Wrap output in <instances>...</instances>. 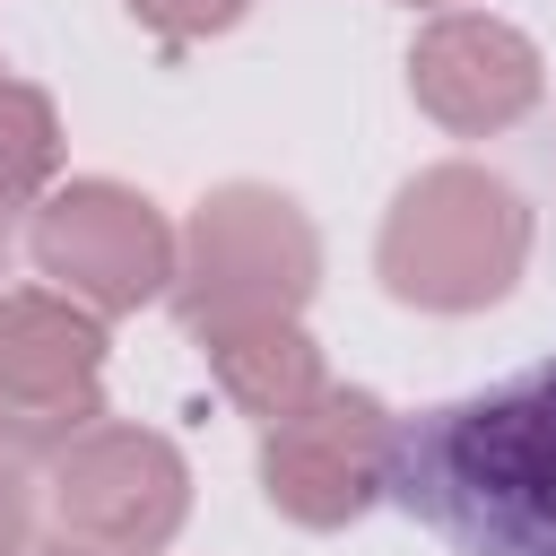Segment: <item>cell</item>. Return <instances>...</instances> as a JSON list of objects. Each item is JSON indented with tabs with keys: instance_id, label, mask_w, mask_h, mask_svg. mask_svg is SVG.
Returning a JSON list of instances; mask_svg holds the SVG:
<instances>
[{
	"instance_id": "obj_13",
	"label": "cell",
	"mask_w": 556,
	"mask_h": 556,
	"mask_svg": "<svg viewBox=\"0 0 556 556\" xmlns=\"http://www.w3.org/2000/svg\"><path fill=\"white\" fill-rule=\"evenodd\" d=\"M35 556H130V547H87V539H52V547H35Z\"/></svg>"
},
{
	"instance_id": "obj_12",
	"label": "cell",
	"mask_w": 556,
	"mask_h": 556,
	"mask_svg": "<svg viewBox=\"0 0 556 556\" xmlns=\"http://www.w3.org/2000/svg\"><path fill=\"white\" fill-rule=\"evenodd\" d=\"M0 556H35V486L17 452H0Z\"/></svg>"
},
{
	"instance_id": "obj_6",
	"label": "cell",
	"mask_w": 556,
	"mask_h": 556,
	"mask_svg": "<svg viewBox=\"0 0 556 556\" xmlns=\"http://www.w3.org/2000/svg\"><path fill=\"white\" fill-rule=\"evenodd\" d=\"M400 426L391 400L330 382L321 400H304L287 426L261 434V495L269 513H287L295 530H348L391 495V460H400Z\"/></svg>"
},
{
	"instance_id": "obj_7",
	"label": "cell",
	"mask_w": 556,
	"mask_h": 556,
	"mask_svg": "<svg viewBox=\"0 0 556 556\" xmlns=\"http://www.w3.org/2000/svg\"><path fill=\"white\" fill-rule=\"evenodd\" d=\"M52 521L61 539H87V547H130V556H156L174 547V530L191 521V460L156 434V426H87L70 452H52Z\"/></svg>"
},
{
	"instance_id": "obj_2",
	"label": "cell",
	"mask_w": 556,
	"mask_h": 556,
	"mask_svg": "<svg viewBox=\"0 0 556 556\" xmlns=\"http://www.w3.org/2000/svg\"><path fill=\"white\" fill-rule=\"evenodd\" d=\"M521 261H530V200L469 156L408 174L374 243L382 295L417 313H486L521 287Z\"/></svg>"
},
{
	"instance_id": "obj_15",
	"label": "cell",
	"mask_w": 556,
	"mask_h": 556,
	"mask_svg": "<svg viewBox=\"0 0 556 556\" xmlns=\"http://www.w3.org/2000/svg\"><path fill=\"white\" fill-rule=\"evenodd\" d=\"M0 261H9V243H0Z\"/></svg>"
},
{
	"instance_id": "obj_8",
	"label": "cell",
	"mask_w": 556,
	"mask_h": 556,
	"mask_svg": "<svg viewBox=\"0 0 556 556\" xmlns=\"http://www.w3.org/2000/svg\"><path fill=\"white\" fill-rule=\"evenodd\" d=\"M408 96L452 139H486V130H513L547 96V61L495 9H434L408 43Z\"/></svg>"
},
{
	"instance_id": "obj_5",
	"label": "cell",
	"mask_w": 556,
	"mask_h": 556,
	"mask_svg": "<svg viewBox=\"0 0 556 556\" xmlns=\"http://www.w3.org/2000/svg\"><path fill=\"white\" fill-rule=\"evenodd\" d=\"M104 426V313L61 287H0V452L52 460Z\"/></svg>"
},
{
	"instance_id": "obj_11",
	"label": "cell",
	"mask_w": 556,
	"mask_h": 556,
	"mask_svg": "<svg viewBox=\"0 0 556 556\" xmlns=\"http://www.w3.org/2000/svg\"><path fill=\"white\" fill-rule=\"evenodd\" d=\"M148 35H165V43H200V35H226L252 0H122Z\"/></svg>"
},
{
	"instance_id": "obj_4",
	"label": "cell",
	"mask_w": 556,
	"mask_h": 556,
	"mask_svg": "<svg viewBox=\"0 0 556 556\" xmlns=\"http://www.w3.org/2000/svg\"><path fill=\"white\" fill-rule=\"evenodd\" d=\"M26 261L43 269V287H61L87 313H139L156 295H174L182 278V235L165 226V208L113 174H78L52 182V200L26 226Z\"/></svg>"
},
{
	"instance_id": "obj_10",
	"label": "cell",
	"mask_w": 556,
	"mask_h": 556,
	"mask_svg": "<svg viewBox=\"0 0 556 556\" xmlns=\"http://www.w3.org/2000/svg\"><path fill=\"white\" fill-rule=\"evenodd\" d=\"M61 182V113L43 87L0 78V217L9 208H43Z\"/></svg>"
},
{
	"instance_id": "obj_14",
	"label": "cell",
	"mask_w": 556,
	"mask_h": 556,
	"mask_svg": "<svg viewBox=\"0 0 556 556\" xmlns=\"http://www.w3.org/2000/svg\"><path fill=\"white\" fill-rule=\"evenodd\" d=\"M408 9H460V0H408Z\"/></svg>"
},
{
	"instance_id": "obj_1",
	"label": "cell",
	"mask_w": 556,
	"mask_h": 556,
	"mask_svg": "<svg viewBox=\"0 0 556 556\" xmlns=\"http://www.w3.org/2000/svg\"><path fill=\"white\" fill-rule=\"evenodd\" d=\"M391 504L452 556H556V356L408 417Z\"/></svg>"
},
{
	"instance_id": "obj_3",
	"label": "cell",
	"mask_w": 556,
	"mask_h": 556,
	"mask_svg": "<svg viewBox=\"0 0 556 556\" xmlns=\"http://www.w3.org/2000/svg\"><path fill=\"white\" fill-rule=\"evenodd\" d=\"M321 287V235L278 182H217L182 226V330L226 321H295Z\"/></svg>"
},
{
	"instance_id": "obj_9",
	"label": "cell",
	"mask_w": 556,
	"mask_h": 556,
	"mask_svg": "<svg viewBox=\"0 0 556 556\" xmlns=\"http://www.w3.org/2000/svg\"><path fill=\"white\" fill-rule=\"evenodd\" d=\"M200 356H208V382L243 417H261V434L330 391V365L304 339V321H226V330H200Z\"/></svg>"
}]
</instances>
